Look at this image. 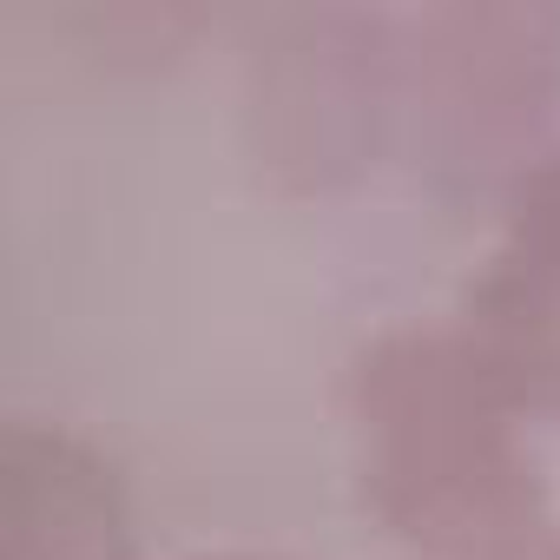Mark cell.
Wrapping results in <instances>:
<instances>
[{"label":"cell","mask_w":560,"mask_h":560,"mask_svg":"<svg viewBox=\"0 0 560 560\" xmlns=\"http://www.w3.org/2000/svg\"><path fill=\"white\" fill-rule=\"evenodd\" d=\"M350 468L370 514L416 560H514L560 514L527 416L462 330H389L350 363Z\"/></svg>","instance_id":"obj_1"},{"label":"cell","mask_w":560,"mask_h":560,"mask_svg":"<svg viewBox=\"0 0 560 560\" xmlns=\"http://www.w3.org/2000/svg\"><path fill=\"white\" fill-rule=\"evenodd\" d=\"M455 330L527 422L560 429V145L501 198Z\"/></svg>","instance_id":"obj_3"},{"label":"cell","mask_w":560,"mask_h":560,"mask_svg":"<svg viewBox=\"0 0 560 560\" xmlns=\"http://www.w3.org/2000/svg\"><path fill=\"white\" fill-rule=\"evenodd\" d=\"M198 560H284V553H198Z\"/></svg>","instance_id":"obj_6"},{"label":"cell","mask_w":560,"mask_h":560,"mask_svg":"<svg viewBox=\"0 0 560 560\" xmlns=\"http://www.w3.org/2000/svg\"><path fill=\"white\" fill-rule=\"evenodd\" d=\"M514 560H560V521H553L547 534H534V540H527V547H521Z\"/></svg>","instance_id":"obj_5"},{"label":"cell","mask_w":560,"mask_h":560,"mask_svg":"<svg viewBox=\"0 0 560 560\" xmlns=\"http://www.w3.org/2000/svg\"><path fill=\"white\" fill-rule=\"evenodd\" d=\"M389 165L448 198H508L547 152L560 113V14L422 8L383 34Z\"/></svg>","instance_id":"obj_2"},{"label":"cell","mask_w":560,"mask_h":560,"mask_svg":"<svg viewBox=\"0 0 560 560\" xmlns=\"http://www.w3.org/2000/svg\"><path fill=\"white\" fill-rule=\"evenodd\" d=\"M0 560H132L113 468L60 435L14 422L0 442Z\"/></svg>","instance_id":"obj_4"}]
</instances>
